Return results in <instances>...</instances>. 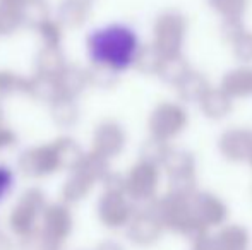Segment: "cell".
<instances>
[{
  "mask_svg": "<svg viewBox=\"0 0 252 250\" xmlns=\"http://www.w3.org/2000/svg\"><path fill=\"white\" fill-rule=\"evenodd\" d=\"M76 168L79 171H83L86 177H90L94 184H96V182H101L110 171L108 160L100 156V154L93 153V151H90L88 154H84Z\"/></svg>",
  "mask_w": 252,
  "mask_h": 250,
  "instance_id": "obj_24",
  "label": "cell"
},
{
  "mask_svg": "<svg viewBox=\"0 0 252 250\" xmlns=\"http://www.w3.org/2000/svg\"><path fill=\"white\" fill-rule=\"evenodd\" d=\"M96 213L98 220L106 228L119 230V228L127 226L136 209H134L132 200L124 192H103L96 204Z\"/></svg>",
  "mask_w": 252,
  "mask_h": 250,
  "instance_id": "obj_8",
  "label": "cell"
},
{
  "mask_svg": "<svg viewBox=\"0 0 252 250\" xmlns=\"http://www.w3.org/2000/svg\"><path fill=\"white\" fill-rule=\"evenodd\" d=\"M26 94L33 98V100L50 105L52 101H55L59 98V87H57L55 77L43 76V74L33 76L31 79H28Z\"/></svg>",
  "mask_w": 252,
  "mask_h": 250,
  "instance_id": "obj_21",
  "label": "cell"
},
{
  "mask_svg": "<svg viewBox=\"0 0 252 250\" xmlns=\"http://www.w3.org/2000/svg\"><path fill=\"white\" fill-rule=\"evenodd\" d=\"M170 146L166 140H161L158 137H153L150 136V139H146L143 142L139 149V156L143 161H148L151 165H156V167H161L163 160L165 156L168 154Z\"/></svg>",
  "mask_w": 252,
  "mask_h": 250,
  "instance_id": "obj_26",
  "label": "cell"
},
{
  "mask_svg": "<svg viewBox=\"0 0 252 250\" xmlns=\"http://www.w3.org/2000/svg\"><path fill=\"white\" fill-rule=\"evenodd\" d=\"M117 81H119V74L106 69V67L93 65L88 70V84L90 86L100 87V89H110V87L115 86Z\"/></svg>",
  "mask_w": 252,
  "mask_h": 250,
  "instance_id": "obj_29",
  "label": "cell"
},
{
  "mask_svg": "<svg viewBox=\"0 0 252 250\" xmlns=\"http://www.w3.org/2000/svg\"><path fill=\"white\" fill-rule=\"evenodd\" d=\"M14 182H16V173L10 167L5 163H0V202L7 199L14 189Z\"/></svg>",
  "mask_w": 252,
  "mask_h": 250,
  "instance_id": "obj_30",
  "label": "cell"
},
{
  "mask_svg": "<svg viewBox=\"0 0 252 250\" xmlns=\"http://www.w3.org/2000/svg\"><path fill=\"white\" fill-rule=\"evenodd\" d=\"M213 240L216 250H247L251 244L249 231L240 224H225Z\"/></svg>",
  "mask_w": 252,
  "mask_h": 250,
  "instance_id": "obj_19",
  "label": "cell"
},
{
  "mask_svg": "<svg viewBox=\"0 0 252 250\" xmlns=\"http://www.w3.org/2000/svg\"><path fill=\"white\" fill-rule=\"evenodd\" d=\"M63 67H65V60L59 47H45L36 58V70L43 76L55 77Z\"/></svg>",
  "mask_w": 252,
  "mask_h": 250,
  "instance_id": "obj_25",
  "label": "cell"
},
{
  "mask_svg": "<svg viewBox=\"0 0 252 250\" xmlns=\"http://www.w3.org/2000/svg\"><path fill=\"white\" fill-rule=\"evenodd\" d=\"M0 250H14L12 242L7 237H0Z\"/></svg>",
  "mask_w": 252,
  "mask_h": 250,
  "instance_id": "obj_36",
  "label": "cell"
},
{
  "mask_svg": "<svg viewBox=\"0 0 252 250\" xmlns=\"http://www.w3.org/2000/svg\"><path fill=\"white\" fill-rule=\"evenodd\" d=\"M79 107H77L76 100H72V98L59 96L55 101L50 103V115L53 124L63 127V129L76 125L77 120H79Z\"/></svg>",
  "mask_w": 252,
  "mask_h": 250,
  "instance_id": "obj_22",
  "label": "cell"
},
{
  "mask_svg": "<svg viewBox=\"0 0 252 250\" xmlns=\"http://www.w3.org/2000/svg\"><path fill=\"white\" fill-rule=\"evenodd\" d=\"M163 230L165 228H163L159 218L156 216L153 207H150V209L134 213V216L127 223V238L134 245L150 247V245L156 244L161 238Z\"/></svg>",
  "mask_w": 252,
  "mask_h": 250,
  "instance_id": "obj_9",
  "label": "cell"
},
{
  "mask_svg": "<svg viewBox=\"0 0 252 250\" xmlns=\"http://www.w3.org/2000/svg\"><path fill=\"white\" fill-rule=\"evenodd\" d=\"M17 140V136L14 130H10L9 127L0 124V151L7 149V147H12Z\"/></svg>",
  "mask_w": 252,
  "mask_h": 250,
  "instance_id": "obj_33",
  "label": "cell"
},
{
  "mask_svg": "<svg viewBox=\"0 0 252 250\" xmlns=\"http://www.w3.org/2000/svg\"><path fill=\"white\" fill-rule=\"evenodd\" d=\"M40 31L45 40V47H59V41H60L59 26H55L53 23H48V21H43V23L40 24Z\"/></svg>",
  "mask_w": 252,
  "mask_h": 250,
  "instance_id": "obj_32",
  "label": "cell"
},
{
  "mask_svg": "<svg viewBox=\"0 0 252 250\" xmlns=\"http://www.w3.org/2000/svg\"><path fill=\"white\" fill-rule=\"evenodd\" d=\"M192 250H216L215 247V240H213L211 235H202L201 238L192 242Z\"/></svg>",
  "mask_w": 252,
  "mask_h": 250,
  "instance_id": "obj_34",
  "label": "cell"
},
{
  "mask_svg": "<svg viewBox=\"0 0 252 250\" xmlns=\"http://www.w3.org/2000/svg\"><path fill=\"white\" fill-rule=\"evenodd\" d=\"M141 41L129 24L112 23L93 29L86 38V52L93 65L106 67L120 74L134 67Z\"/></svg>",
  "mask_w": 252,
  "mask_h": 250,
  "instance_id": "obj_1",
  "label": "cell"
},
{
  "mask_svg": "<svg viewBox=\"0 0 252 250\" xmlns=\"http://www.w3.org/2000/svg\"><path fill=\"white\" fill-rule=\"evenodd\" d=\"M221 87L232 100L235 98L252 96V69L251 67H239L226 72L221 79Z\"/></svg>",
  "mask_w": 252,
  "mask_h": 250,
  "instance_id": "obj_17",
  "label": "cell"
},
{
  "mask_svg": "<svg viewBox=\"0 0 252 250\" xmlns=\"http://www.w3.org/2000/svg\"><path fill=\"white\" fill-rule=\"evenodd\" d=\"M93 153L106 158H115L124 151L127 144V134L124 127L115 120H105L94 127L93 132Z\"/></svg>",
  "mask_w": 252,
  "mask_h": 250,
  "instance_id": "obj_10",
  "label": "cell"
},
{
  "mask_svg": "<svg viewBox=\"0 0 252 250\" xmlns=\"http://www.w3.org/2000/svg\"><path fill=\"white\" fill-rule=\"evenodd\" d=\"M190 206H192L194 218L204 224L208 230L211 226H221L228 218L226 204L211 192H197L196 190L190 195Z\"/></svg>",
  "mask_w": 252,
  "mask_h": 250,
  "instance_id": "obj_11",
  "label": "cell"
},
{
  "mask_svg": "<svg viewBox=\"0 0 252 250\" xmlns=\"http://www.w3.org/2000/svg\"><path fill=\"white\" fill-rule=\"evenodd\" d=\"M235 57L240 62H252V34L249 33H242L235 41Z\"/></svg>",
  "mask_w": 252,
  "mask_h": 250,
  "instance_id": "obj_31",
  "label": "cell"
},
{
  "mask_svg": "<svg viewBox=\"0 0 252 250\" xmlns=\"http://www.w3.org/2000/svg\"><path fill=\"white\" fill-rule=\"evenodd\" d=\"M161 167L165 168L166 175H168L170 192L192 195L197 190L196 158L190 151L170 147Z\"/></svg>",
  "mask_w": 252,
  "mask_h": 250,
  "instance_id": "obj_3",
  "label": "cell"
},
{
  "mask_svg": "<svg viewBox=\"0 0 252 250\" xmlns=\"http://www.w3.org/2000/svg\"><path fill=\"white\" fill-rule=\"evenodd\" d=\"M96 250H124V247L119 244V242L106 240V242H101V244L96 247Z\"/></svg>",
  "mask_w": 252,
  "mask_h": 250,
  "instance_id": "obj_35",
  "label": "cell"
},
{
  "mask_svg": "<svg viewBox=\"0 0 252 250\" xmlns=\"http://www.w3.org/2000/svg\"><path fill=\"white\" fill-rule=\"evenodd\" d=\"M218 149L228 161H249L252 158V129L249 127H233L220 136Z\"/></svg>",
  "mask_w": 252,
  "mask_h": 250,
  "instance_id": "obj_12",
  "label": "cell"
},
{
  "mask_svg": "<svg viewBox=\"0 0 252 250\" xmlns=\"http://www.w3.org/2000/svg\"><path fill=\"white\" fill-rule=\"evenodd\" d=\"M94 187V182L90 177L79 171L77 168H74L70 177L65 180L62 187V199L65 204H76L81 202L83 199H86L90 195V192Z\"/></svg>",
  "mask_w": 252,
  "mask_h": 250,
  "instance_id": "obj_20",
  "label": "cell"
},
{
  "mask_svg": "<svg viewBox=\"0 0 252 250\" xmlns=\"http://www.w3.org/2000/svg\"><path fill=\"white\" fill-rule=\"evenodd\" d=\"M60 247H62L60 242L50 238L40 228H34L31 233L21 237L19 244V250H60Z\"/></svg>",
  "mask_w": 252,
  "mask_h": 250,
  "instance_id": "obj_27",
  "label": "cell"
},
{
  "mask_svg": "<svg viewBox=\"0 0 252 250\" xmlns=\"http://www.w3.org/2000/svg\"><path fill=\"white\" fill-rule=\"evenodd\" d=\"M57 87H59V96L72 98L77 100L84 93L90 84H88V70L81 69L77 65H67L55 76Z\"/></svg>",
  "mask_w": 252,
  "mask_h": 250,
  "instance_id": "obj_15",
  "label": "cell"
},
{
  "mask_svg": "<svg viewBox=\"0 0 252 250\" xmlns=\"http://www.w3.org/2000/svg\"><path fill=\"white\" fill-rule=\"evenodd\" d=\"M159 187V167L141 160L126 175V195L132 202H151Z\"/></svg>",
  "mask_w": 252,
  "mask_h": 250,
  "instance_id": "obj_7",
  "label": "cell"
},
{
  "mask_svg": "<svg viewBox=\"0 0 252 250\" xmlns=\"http://www.w3.org/2000/svg\"><path fill=\"white\" fill-rule=\"evenodd\" d=\"M189 70H190L189 63H187V60L180 54L179 55H166V57H163L161 63H159L156 76H158L163 83L175 86V84L179 83Z\"/></svg>",
  "mask_w": 252,
  "mask_h": 250,
  "instance_id": "obj_23",
  "label": "cell"
},
{
  "mask_svg": "<svg viewBox=\"0 0 252 250\" xmlns=\"http://www.w3.org/2000/svg\"><path fill=\"white\" fill-rule=\"evenodd\" d=\"M45 207H47V199L43 190L38 187L24 190L9 214V226L12 233L21 238L38 228Z\"/></svg>",
  "mask_w": 252,
  "mask_h": 250,
  "instance_id": "obj_4",
  "label": "cell"
},
{
  "mask_svg": "<svg viewBox=\"0 0 252 250\" xmlns=\"http://www.w3.org/2000/svg\"><path fill=\"white\" fill-rule=\"evenodd\" d=\"M187 124H189L187 111L179 103H172V101H163L156 105L148 118V129L151 136L166 142L182 134Z\"/></svg>",
  "mask_w": 252,
  "mask_h": 250,
  "instance_id": "obj_6",
  "label": "cell"
},
{
  "mask_svg": "<svg viewBox=\"0 0 252 250\" xmlns=\"http://www.w3.org/2000/svg\"><path fill=\"white\" fill-rule=\"evenodd\" d=\"M249 163H251V167H252V158H251V160H249Z\"/></svg>",
  "mask_w": 252,
  "mask_h": 250,
  "instance_id": "obj_37",
  "label": "cell"
},
{
  "mask_svg": "<svg viewBox=\"0 0 252 250\" xmlns=\"http://www.w3.org/2000/svg\"><path fill=\"white\" fill-rule=\"evenodd\" d=\"M197 103L202 115L209 120H223L233 110V100L221 87H209Z\"/></svg>",
  "mask_w": 252,
  "mask_h": 250,
  "instance_id": "obj_16",
  "label": "cell"
},
{
  "mask_svg": "<svg viewBox=\"0 0 252 250\" xmlns=\"http://www.w3.org/2000/svg\"><path fill=\"white\" fill-rule=\"evenodd\" d=\"M72 213L67 207V204H47V207L43 209L40 218V228L43 233H47L48 237L53 240L63 244L65 238L72 233Z\"/></svg>",
  "mask_w": 252,
  "mask_h": 250,
  "instance_id": "obj_14",
  "label": "cell"
},
{
  "mask_svg": "<svg viewBox=\"0 0 252 250\" xmlns=\"http://www.w3.org/2000/svg\"><path fill=\"white\" fill-rule=\"evenodd\" d=\"M151 207L166 230L184 235L192 242L208 233V228L194 218L190 195L168 192L161 199L155 200Z\"/></svg>",
  "mask_w": 252,
  "mask_h": 250,
  "instance_id": "obj_2",
  "label": "cell"
},
{
  "mask_svg": "<svg viewBox=\"0 0 252 250\" xmlns=\"http://www.w3.org/2000/svg\"><path fill=\"white\" fill-rule=\"evenodd\" d=\"M17 168L21 170V173L30 178H43L55 173V171L63 170L57 140L24 149L19 154Z\"/></svg>",
  "mask_w": 252,
  "mask_h": 250,
  "instance_id": "obj_5",
  "label": "cell"
},
{
  "mask_svg": "<svg viewBox=\"0 0 252 250\" xmlns=\"http://www.w3.org/2000/svg\"><path fill=\"white\" fill-rule=\"evenodd\" d=\"M177 87V96L184 103H197L201 96L209 89V83L201 72L196 70H189L179 83L175 84Z\"/></svg>",
  "mask_w": 252,
  "mask_h": 250,
  "instance_id": "obj_18",
  "label": "cell"
},
{
  "mask_svg": "<svg viewBox=\"0 0 252 250\" xmlns=\"http://www.w3.org/2000/svg\"><path fill=\"white\" fill-rule=\"evenodd\" d=\"M184 31H186V24L179 16H163L156 23L155 47L163 57L180 54L184 43Z\"/></svg>",
  "mask_w": 252,
  "mask_h": 250,
  "instance_id": "obj_13",
  "label": "cell"
},
{
  "mask_svg": "<svg viewBox=\"0 0 252 250\" xmlns=\"http://www.w3.org/2000/svg\"><path fill=\"white\" fill-rule=\"evenodd\" d=\"M161 60H163V55L159 54V50L155 45L141 47L136 62H134V67L143 74H156Z\"/></svg>",
  "mask_w": 252,
  "mask_h": 250,
  "instance_id": "obj_28",
  "label": "cell"
}]
</instances>
